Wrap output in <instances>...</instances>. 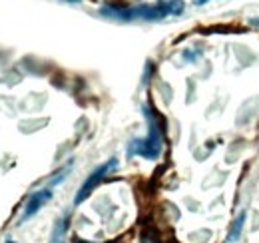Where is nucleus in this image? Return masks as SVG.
<instances>
[{
  "label": "nucleus",
  "instance_id": "10",
  "mask_svg": "<svg viewBox=\"0 0 259 243\" xmlns=\"http://www.w3.org/2000/svg\"><path fill=\"white\" fill-rule=\"evenodd\" d=\"M6 243H14V241H10V239H8V241H6Z\"/></svg>",
  "mask_w": 259,
  "mask_h": 243
},
{
  "label": "nucleus",
  "instance_id": "5",
  "mask_svg": "<svg viewBox=\"0 0 259 243\" xmlns=\"http://www.w3.org/2000/svg\"><path fill=\"white\" fill-rule=\"evenodd\" d=\"M66 231H68V221H66V217H62V219H58L54 223L50 243H66Z\"/></svg>",
  "mask_w": 259,
  "mask_h": 243
},
{
  "label": "nucleus",
  "instance_id": "8",
  "mask_svg": "<svg viewBox=\"0 0 259 243\" xmlns=\"http://www.w3.org/2000/svg\"><path fill=\"white\" fill-rule=\"evenodd\" d=\"M251 24H257L259 26V18H253V20H251Z\"/></svg>",
  "mask_w": 259,
  "mask_h": 243
},
{
  "label": "nucleus",
  "instance_id": "3",
  "mask_svg": "<svg viewBox=\"0 0 259 243\" xmlns=\"http://www.w3.org/2000/svg\"><path fill=\"white\" fill-rule=\"evenodd\" d=\"M118 168V159L116 157H112V159H108L106 164H102V166H98L96 170L86 178V182L80 185V189H78V193H76V197H74V204L76 206H80L94 189H96L100 183L106 180V176L110 174V172H114Z\"/></svg>",
  "mask_w": 259,
  "mask_h": 243
},
{
  "label": "nucleus",
  "instance_id": "4",
  "mask_svg": "<svg viewBox=\"0 0 259 243\" xmlns=\"http://www.w3.org/2000/svg\"><path fill=\"white\" fill-rule=\"evenodd\" d=\"M50 199H52V189H50V187H44V189L32 191V193H30V197H28V201H26V206H24V210H22L20 223H22V221H26V219H30L34 213L40 212V210H42Z\"/></svg>",
  "mask_w": 259,
  "mask_h": 243
},
{
  "label": "nucleus",
  "instance_id": "6",
  "mask_svg": "<svg viewBox=\"0 0 259 243\" xmlns=\"http://www.w3.org/2000/svg\"><path fill=\"white\" fill-rule=\"evenodd\" d=\"M243 223H245V213H239L237 219L233 221L229 233H227V243H235L241 235V229H243Z\"/></svg>",
  "mask_w": 259,
  "mask_h": 243
},
{
  "label": "nucleus",
  "instance_id": "2",
  "mask_svg": "<svg viewBox=\"0 0 259 243\" xmlns=\"http://www.w3.org/2000/svg\"><path fill=\"white\" fill-rule=\"evenodd\" d=\"M144 116L148 120V136L142 140H134L130 144V155H142L146 159H158L163 148V136H162V124L158 120L156 112L148 106H144Z\"/></svg>",
  "mask_w": 259,
  "mask_h": 243
},
{
  "label": "nucleus",
  "instance_id": "1",
  "mask_svg": "<svg viewBox=\"0 0 259 243\" xmlns=\"http://www.w3.org/2000/svg\"><path fill=\"white\" fill-rule=\"evenodd\" d=\"M184 2L182 0H162L156 4H142V6H114L108 4L104 6L100 12L106 18H114V20H124V22H132V20H163L165 16H178L184 12Z\"/></svg>",
  "mask_w": 259,
  "mask_h": 243
},
{
  "label": "nucleus",
  "instance_id": "9",
  "mask_svg": "<svg viewBox=\"0 0 259 243\" xmlns=\"http://www.w3.org/2000/svg\"><path fill=\"white\" fill-rule=\"evenodd\" d=\"M66 2H80V0H66Z\"/></svg>",
  "mask_w": 259,
  "mask_h": 243
},
{
  "label": "nucleus",
  "instance_id": "7",
  "mask_svg": "<svg viewBox=\"0 0 259 243\" xmlns=\"http://www.w3.org/2000/svg\"><path fill=\"white\" fill-rule=\"evenodd\" d=\"M195 4H205V2H207V0H194Z\"/></svg>",
  "mask_w": 259,
  "mask_h": 243
}]
</instances>
